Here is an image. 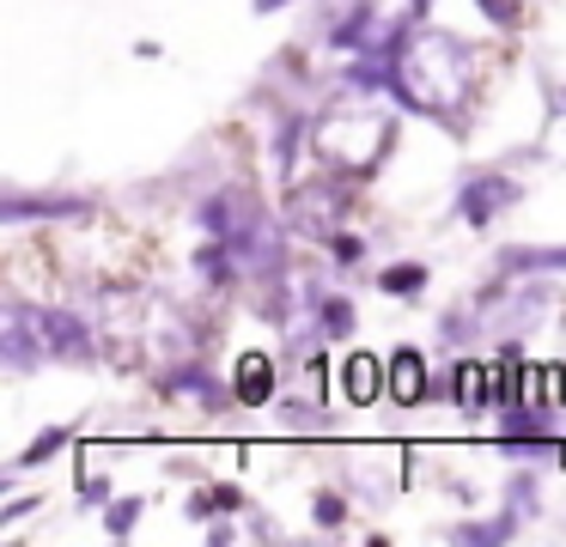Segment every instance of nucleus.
Masks as SVG:
<instances>
[{"label": "nucleus", "mask_w": 566, "mask_h": 547, "mask_svg": "<svg viewBox=\"0 0 566 547\" xmlns=\"http://www.w3.org/2000/svg\"><path fill=\"white\" fill-rule=\"evenodd\" d=\"M378 292L384 298H420V292H427V267L420 262H390L378 274Z\"/></svg>", "instance_id": "obj_12"}, {"label": "nucleus", "mask_w": 566, "mask_h": 547, "mask_svg": "<svg viewBox=\"0 0 566 547\" xmlns=\"http://www.w3.org/2000/svg\"><path fill=\"white\" fill-rule=\"evenodd\" d=\"M232 396L244 401V408L274 401V365H269V353H244V359L232 365Z\"/></svg>", "instance_id": "obj_8"}, {"label": "nucleus", "mask_w": 566, "mask_h": 547, "mask_svg": "<svg viewBox=\"0 0 566 547\" xmlns=\"http://www.w3.org/2000/svg\"><path fill=\"white\" fill-rule=\"evenodd\" d=\"M390 92L402 97L420 116L457 122L469 97V49L457 43L451 31H432V24H415L402 43L390 49Z\"/></svg>", "instance_id": "obj_1"}, {"label": "nucleus", "mask_w": 566, "mask_h": 547, "mask_svg": "<svg viewBox=\"0 0 566 547\" xmlns=\"http://www.w3.org/2000/svg\"><path fill=\"white\" fill-rule=\"evenodd\" d=\"M311 517H317V529H342V523H347V498L317 493V498H311Z\"/></svg>", "instance_id": "obj_17"}, {"label": "nucleus", "mask_w": 566, "mask_h": 547, "mask_svg": "<svg viewBox=\"0 0 566 547\" xmlns=\"http://www.w3.org/2000/svg\"><path fill=\"white\" fill-rule=\"evenodd\" d=\"M213 505L232 517V511H244V493H238V486H213Z\"/></svg>", "instance_id": "obj_20"}, {"label": "nucleus", "mask_w": 566, "mask_h": 547, "mask_svg": "<svg viewBox=\"0 0 566 547\" xmlns=\"http://www.w3.org/2000/svg\"><path fill=\"white\" fill-rule=\"evenodd\" d=\"M298 146H305V116H286L281 134H274V177H293Z\"/></svg>", "instance_id": "obj_14"}, {"label": "nucleus", "mask_w": 566, "mask_h": 547, "mask_svg": "<svg viewBox=\"0 0 566 547\" xmlns=\"http://www.w3.org/2000/svg\"><path fill=\"white\" fill-rule=\"evenodd\" d=\"M286 7V0H256V12H281Z\"/></svg>", "instance_id": "obj_22"}, {"label": "nucleus", "mask_w": 566, "mask_h": 547, "mask_svg": "<svg viewBox=\"0 0 566 547\" xmlns=\"http://www.w3.org/2000/svg\"><path fill=\"white\" fill-rule=\"evenodd\" d=\"M171 389H177V396H196V401H201V408H208V413H220V408H226V389L213 383V377L201 371V365H184V371L171 377Z\"/></svg>", "instance_id": "obj_13"}, {"label": "nucleus", "mask_w": 566, "mask_h": 547, "mask_svg": "<svg viewBox=\"0 0 566 547\" xmlns=\"http://www.w3.org/2000/svg\"><path fill=\"white\" fill-rule=\"evenodd\" d=\"M329 250H335V262H359V255H366V243H359V238H347V231H335V238H329Z\"/></svg>", "instance_id": "obj_19"}, {"label": "nucleus", "mask_w": 566, "mask_h": 547, "mask_svg": "<svg viewBox=\"0 0 566 547\" xmlns=\"http://www.w3.org/2000/svg\"><path fill=\"white\" fill-rule=\"evenodd\" d=\"M317 316H323V335H329V340H347V335H354V323H359L354 298H323Z\"/></svg>", "instance_id": "obj_15"}, {"label": "nucleus", "mask_w": 566, "mask_h": 547, "mask_svg": "<svg viewBox=\"0 0 566 547\" xmlns=\"http://www.w3.org/2000/svg\"><path fill=\"white\" fill-rule=\"evenodd\" d=\"M67 444H74V425H50V432H38L25 450H19V456H13V469H7V474L19 481V474H31L38 462H50L55 450H67Z\"/></svg>", "instance_id": "obj_10"}, {"label": "nucleus", "mask_w": 566, "mask_h": 547, "mask_svg": "<svg viewBox=\"0 0 566 547\" xmlns=\"http://www.w3.org/2000/svg\"><path fill=\"white\" fill-rule=\"evenodd\" d=\"M342 396L354 401V408H371V401L384 396V365L371 359V353H354V359L342 365Z\"/></svg>", "instance_id": "obj_9"}, {"label": "nucleus", "mask_w": 566, "mask_h": 547, "mask_svg": "<svg viewBox=\"0 0 566 547\" xmlns=\"http://www.w3.org/2000/svg\"><path fill=\"white\" fill-rule=\"evenodd\" d=\"M566 250H500V274H560Z\"/></svg>", "instance_id": "obj_11"}, {"label": "nucleus", "mask_w": 566, "mask_h": 547, "mask_svg": "<svg viewBox=\"0 0 566 547\" xmlns=\"http://www.w3.org/2000/svg\"><path fill=\"white\" fill-rule=\"evenodd\" d=\"M390 396L402 401V408H415V401L432 396V383H427V353H420V347H396V353H390Z\"/></svg>", "instance_id": "obj_7"}, {"label": "nucleus", "mask_w": 566, "mask_h": 547, "mask_svg": "<svg viewBox=\"0 0 566 547\" xmlns=\"http://www.w3.org/2000/svg\"><path fill=\"white\" fill-rule=\"evenodd\" d=\"M80 498H86V505H98V498H111V481H104V474L92 481V474H86V481H80Z\"/></svg>", "instance_id": "obj_21"}, {"label": "nucleus", "mask_w": 566, "mask_h": 547, "mask_svg": "<svg viewBox=\"0 0 566 547\" xmlns=\"http://www.w3.org/2000/svg\"><path fill=\"white\" fill-rule=\"evenodd\" d=\"M286 213H293V225L305 231V238H335V231H342V177L298 182Z\"/></svg>", "instance_id": "obj_3"}, {"label": "nucleus", "mask_w": 566, "mask_h": 547, "mask_svg": "<svg viewBox=\"0 0 566 547\" xmlns=\"http://www.w3.org/2000/svg\"><path fill=\"white\" fill-rule=\"evenodd\" d=\"M135 517H140V498H116L111 505V517H104V529L123 541V535H135Z\"/></svg>", "instance_id": "obj_18"}, {"label": "nucleus", "mask_w": 566, "mask_h": 547, "mask_svg": "<svg viewBox=\"0 0 566 547\" xmlns=\"http://www.w3.org/2000/svg\"><path fill=\"white\" fill-rule=\"evenodd\" d=\"M232 255H238L232 243H208V250H196V274H201V280H213V286H220V280L232 274Z\"/></svg>", "instance_id": "obj_16"}, {"label": "nucleus", "mask_w": 566, "mask_h": 547, "mask_svg": "<svg viewBox=\"0 0 566 547\" xmlns=\"http://www.w3.org/2000/svg\"><path fill=\"white\" fill-rule=\"evenodd\" d=\"M500 383H505L500 365H488V359H457L451 377H444V396H451L463 413H481V408H500Z\"/></svg>", "instance_id": "obj_4"}, {"label": "nucleus", "mask_w": 566, "mask_h": 547, "mask_svg": "<svg viewBox=\"0 0 566 547\" xmlns=\"http://www.w3.org/2000/svg\"><path fill=\"white\" fill-rule=\"evenodd\" d=\"M390 140H396V116H384L371 104H335L317 122V158L329 170H347V177H371L390 152Z\"/></svg>", "instance_id": "obj_2"}, {"label": "nucleus", "mask_w": 566, "mask_h": 547, "mask_svg": "<svg viewBox=\"0 0 566 547\" xmlns=\"http://www.w3.org/2000/svg\"><path fill=\"white\" fill-rule=\"evenodd\" d=\"M31 323H38L43 359H67V365L92 359V328L80 323V316H67V311H31Z\"/></svg>", "instance_id": "obj_5"}, {"label": "nucleus", "mask_w": 566, "mask_h": 547, "mask_svg": "<svg viewBox=\"0 0 566 547\" xmlns=\"http://www.w3.org/2000/svg\"><path fill=\"white\" fill-rule=\"evenodd\" d=\"M505 201H517V182H505V177H469V189H463V219L469 225H493V213H500Z\"/></svg>", "instance_id": "obj_6"}]
</instances>
